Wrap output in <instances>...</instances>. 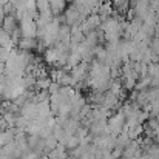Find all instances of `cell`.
<instances>
[{"label": "cell", "instance_id": "cell-1", "mask_svg": "<svg viewBox=\"0 0 159 159\" xmlns=\"http://www.w3.org/2000/svg\"><path fill=\"white\" fill-rule=\"evenodd\" d=\"M19 30H20L22 37H36L37 34L36 20L31 17H23L22 20H19Z\"/></svg>", "mask_w": 159, "mask_h": 159}, {"label": "cell", "instance_id": "cell-2", "mask_svg": "<svg viewBox=\"0 0 159 159\" xmlns=\"http://www.w3.org/2000/svg\"><path fill=\"white\" fill-rule=\"evenodd\" d=\"M88 65L90 63H87V62H79L76 66H73L70 70V74H71V77L74 79L76 84L84 82V80L88 79Z\"/></svg>", "mask_w": 159, "mask_h": 159}, {"label": "cell", "instance_id": "cell-3", "mask_svg": "<svg viewBox=\"0 0 159 159\" xmlns=\"http://www.w3.org/2000/svg\"><path fill=\"white\" fill-rule=\"evenodd\" d=\"M101 23H102V22H101L99 14H90V16L80 23V30H82L84 34H88V33H91V31L101 28Z\"/></svg>", "mask_w": 159, "mask_h": 159}, {"label": "cell", "instance_id": "cell-4", "mask_svg": "<svg viewBox=\"0 0 159 159\" xmlns=\"http://www.w3.org/2000/svg\"><path fill=\"white\" fill-rule=\"evenodd\" d=\"M20 116L28 120H34L37 117V102H26L20 107Z\"/></svg>", "mask_w": 159, "mask_h": 159}, {"label": "cell", "instance_id": "cell-5", "mask_svg": "<svg viewBox=\"0 0 159 159\" xmlns=\"http://www.w3.org/2000/svg\"><path fill=\"white\" fill-rule=\"evenodd\" d=\"M17 48L19 50H23V51H34L37 48V39L36 37H20L17 40Z\"/></svg>", "mask_w": 159, "mask_h": 159}, {"label": "cell", "instance_id": "cell-6", "mask_svg": "<svg viewBox=\"0 0 159 159\" xmlns=\"http://www.w3.org/2000/svg\"><path fill=\"white\" fill-rule=\"evenodd\" d=\"M0 26H2L8 34H12L14 31L19 30V20H17L16 16H5V19H3V22H2Z\"/></svg>", "mask_w": 159, "mask_h": 159}, {"label": "cell", "instance_id": "cell-7", "mask_svg": "<svg viewBox=\"0 0 159 159\" xmlns=\"http://www.w3.org/2000/svg\"><path fill=\"white\" fill-rule=\"evenodd\" d=\"M57 59H59V50H57L56 47H48V48L43 51V62H45V63L56 66Z\"/></svg>", "mask_w": 159, "mask_h": 159}, {"label": "cell", "instance_id": "cell-8", "mask_svg": "<svg viewBox=\"0 0 159 159\" xmlns=\"http://www.w3.org/2000/svg\"><path fill=\"white\" fill-rule=\"evenodd\" d=\"M66 6V0H50V9L53 16H60Z\"/></svg>", "mask_w": 159, "mask_h": 159}, {"label": "cell", "instance_id": "cell-9", "mask_svg": "<svg viewBox=\"0 0 159 159\" xmlns=\"http://www.w3.org/2000/svg\"><path fill=\"white\" fill-rule=\"evenodd\" d=\"M14 128H6L3 131H0V147L6 145L8 142H11L14 139Z\"/></svg>", "mask_w": 159, "mask_h": 159}, {"label": "cell", "instance_id": "cell-10", "mask_svg": "<svg viewBox=\"0 0 159 159\" xmlns=\"http://www.w3.org/2000/svg\"><path fill=\"white\" fill-rule=\"evenodd\" d=\"M88 101L91 104H94V105H101L102 101H104V93L102 91H98V90H91V93L88 94Z\"/></svg>", "mask_w": 159, "mask_h": 159}, {"label": "cell", "instance_id": "cell-11", "mask_svg": "<svg viewBox=\"0 0 159 159\" xmlns=\"http://www.w3.org/2000/svg\"><path fill=\"white\" fill-rule=\"evenodd\" d=\"M50 84H51L50 76H42V77H37V79H36V90H48Z\"/></svg>", "mask_w": 159, "mask_h": 159}, {"label": "cell", "instance_id": "cell-12", "mask_svg": "<svg viewBox=\"0 0 159 159\" xmlns=\"http://www.w3.org/2000/svg\"><path fill=\"white\" fill-rule=\"evenodd\" d=\"M36 6L39 12H43L47 9H50V0H36Z\"/></svg>", "mask_w": 159, "mask_h": 159}, {"label": "cell", "instance_id": "cell-13", "mask_svg": "<svg viewBox=\"0 0 159 159\" xmlns=\"http://www.w3.org/2000/svg\"><path fill=\"white\" fill-rule=\"evenodd\" d=\"M60 90V85L57 84V82H53L51 80V84H50V87H48V93L50 94H54V93H57Z\"/></svg>", "mask_w": 159, "mask_h": 159}, {"label": "cell", "instance_id": "cell-14", "mask_svg": "<svg viewBox=\"0 0 159 159\" xmlns=\"http://www.w3.org/2000/svg\"><path fill=\"white\" fill-rule=\"evenodd\" d=\"M5 11H3V6H0V25H2V22H3V19H5Z\"/></svg>", "mask_w": 159, "mask_h": 159}, {"label": "cell", "instance_id": "cell-15", "mask_svg": "<svg viewBox=\"0 0 159 159\" xmlns=\"http://www.w3.org/2000/svg\"><path fill=\"white\" fill-rule=\"evenodd\" d=\"M2 74H5V63L3 62H0V76Z\"/></svg>", "mask_w": 159, "mask_h": 159}, {"label": "cell", "instance_id": "cell-16", "mask_svg": "<svg viewBox=\"0 0 159 159\" xmlns=\"http://www.w3.org/2000/svg\"><path fill=\"white\" fill-rule=\"evenodd\" d=\"M8 2H9V0H0V6H5Z\"/></svg>", "mask_w": 159, "mask_h": 159}, {"label": "cell", "instance_id": "cell-17", "mask_svg": "<svg viewBox=\"0 0 159 159\" xmlns=\"http://www.w3.org/2000/svg\"><path fill=\"white\" fill-rule=\"evenodd\" d=\"M3 101V96H2V91H0V102Z\"/></svg>", "mask_w": 159, "mask_h": 159}, {"label": "cell", "instance_id": "cell-18", "mask_svg": "<svg viewBox=\"0 0 159 159\" xmlns=\"http://www.w3.org/2000/svg\"><path fill=\"white\" fill-rule=\"evenodd\" d=\"M99 2H101V3H104V2H108V0H99Z\"/></svg>", "mask_w": 159, "mask_h": 159}, {"label": "cell", "instance_id": "cell-19", "mask_svg": "<svg viewBox=\"0 0 159 159\" xmlns=\"http://www.w3.org/2000/svg\"><path fill=\"white\" fill-rule=\"evenodd\" d=\"M48 159H53V158H48Z\"/></svg>", "mask_w": 159, "mask_h": 159}]
</instances>
